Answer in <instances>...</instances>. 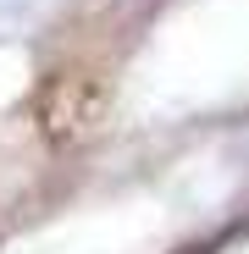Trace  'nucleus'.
<instances>
[{
  "mask_svg": "<svg viewBox=\"0 0 249 254\" xmlns=\"http://www.w3.org/2000/svg\"><path fill=\"white\" fill-rule=\"evenodd\" d=\"M100 111H105V100L94 89V77L61 72V77L45 83V94H39V133L50 144H72V138L100 127Z\"/></svg>",
  "mask_w": 249,
  "mask_h": 254,
  "instance_id": "obj_1",
  "label": "nucleus"
}]
</instances>
